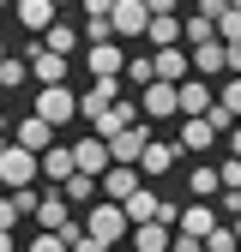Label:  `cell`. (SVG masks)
<instances>
[{
	"label": "cell",
	"mask_w": 241,
	"mask_h": 252,
	"mask_svg": "<svg viewBox=\"0 0 241 252\" xmlns=\"http://www.w3.org/2000/svg\"><path fill=\"white\" fill-rule=\"evenodd\" d=\"M0 60H6V42H0Z\"/></svg>",
	"instance_id": "cell-45"
},
{
	"label": "cell",
	"mask_w": 241,
	"mask_h": 252,
	"mask_svg": "<svg viewBox=\"0 0 241 252\" xmlns=\"http://www.w3.org/2000/svg\"><path fill=\"white\" fill-rule=\"evenodd\" d=\"M6 144H12V126H0V156H6Z\"/></svg>",
	"instance_id": "cell-41"
},
{
	"label": "cell",
	"mask_w": 241,
	"mask_h": 252,
	"mask_svg": "<svg viewBox=\"0 0 241 252\" xmlns=\"http://www.w3.org/2000/svg\"><path fill=\"white\" fill-rule=\"evenodd\" d=\"M145 36H151V54L157 48H181V18H151Z\"/></svg>",
	"instance_id": "cell-26"
},
{
	"label": "cell",
	"mask_w": 241,
	"mask_h": 252,
	"mask_svg": "<svg viewBox=\"0 0 241 252\" xmlns=\"http://www.w3.org/2000/svg\"><path fill=\"white\" fill-rule=\"evenodd\" d=\"M229 156H235V162H241V120L229 126Z\"/></svg>",
	"instance_id": "cell-40"
},
{
	"label": "cell",
	"mask_w": 241,
	"mask_h": 252,
	"mask_svg": "<svg viewBox=\"0 0 241 252\" xmlns=\"http://www.w3.org/2000/svg\"><path fill=\"white\" fill-rule=\"evenodd\" d=\"M109 12H115V0H84V24H109Z\"/></svg>",
	"instance_id": "cell-34"
},
{
	"label": "cell",
	"mask_w": 241,
	"mask_h": 252,
	"mask_svg": "<svg viewBox=\"0 0 241 252\" xmlns=\"http://www.w3.org/2000/svg\"><path fill=\"white\" fill-rule=\"evenodd\" d=\"M139 114H145V126H151V120H181L175 84H163V78H157V84H145V90H139Z\"/></svg>",
	"instance_id": "cell-7"
},
{
	"label": "cell",
	"mask_w": 241,
	"mask_h": 252,
	"mask_svg": "<svg viewBox=\"0 0 241 252\" xmlns=\"http://www.w3.org/2000/svg\"><path fill=\"white\" fill-rule=\"evenodd\" d=\"M139 120H145V114H139V102H127V96H120V102H115V108H109V114H103L97 126H90V132H97V138L109 144L115 132H127V126H139Z\"/></svg>",
	"instance_id": "cell-12"
},
{
	"label": "cell",
	"mask_w": 241,
	"mask_h": 252,
	"mask_svg": "<svg viewBox=\"0 0 241 252\" xmlns=\"http://www.w3.org/2000/svg\"><path fill=\"white\" fill-rule=\"evenodd\" d=\"M175 6H181V0H145V12H151V18H175Z\"/></svg>",
	"instance_id": "cell-38"
},
{
	"label": "cell",
	"mask_w": 241,
	"mask_h": 252,
	"mask_svg": "<svg viewBox=\"0 0 241 252\" xmlns=\"http://www.w3.org/2000/svg\"><path fill=\"white\" fill-rule=\"evenodd\" d=\"M120 78H127V84H157V66H151V54H127V72H120Z\"/></svg>",
	"instance_id": "cell-28"
},
{
	"label": "cell",
	"mask_w": 241,
	"mask_h": 252,
	"mask_svg": "<svg viewBox=\"0 0 241 252\" xmlns=\"http://www.w3.org/2000/svg\"><path fill=\"white\" fill-rule=\"evenodd\" d=\"M30 114H37V120H48L54 132H60L67 120H79V96H73V84H54V90H42V96H37V108H30Z\"/></svg>",
	"instance_id": "cell-4"
},
{
	"label": "cell",
	"mask_w": 241,
	"mask_h": 252,
	"mask_svg": "<svg viewBox=\"0 0 241 252\" xmlns=\"http://www.w3.org/2000/svg\"><path fill=\"white\" fill-rule=\"evenodd\" d=\"M217 42H241V12H223L217 18Z\"/></svg>",
	"instance_id": "cell-32"
},
{
	"label": "cell",
	"mask_w": 241,
	"mask_h": 252,
	"mask_svg": "<svg viewBox=\"0 0 241 252\" xmlns=\"http://www.w3.org/2000/svg\"><path fill=\"white\" fill-rule=\"evenodd\" d=\"M12 12L24 30H48L54 24V0H12Z\"/></svg>",
	"instance_id": "cell-22"
},
{
	"label": "cell",
	"mask_w": 241,
	"mask_h": 252,
	"mask_svg": "<svg viewBox=\"0 0 241 252\" xmlns=\"http://www.w3.org/2000/svg\"><path fill=\"white\" fill-rule=\"evenodd\" d=\"M120 210H127V222H133V228H145V222H163V198L151 192V186H139V192L120 204Z\"/></svg>",
	"instance_id": "cell-16"
},
{
	"label": "cell",
	"mask_w": 241,
	"mask_h": 252,
	"mask_svg": "<svg viewBox=\"0 0 241 252\" xmlns=\"http://www.w3.org/2000/svg\"><path fill=\"white\" fill-rule=\"evenodd\" d=\"M84 72L90 78H120V72H127V48H120V42H90L84 48Z\"/></svg>",
	"instance_id": "cell-8"
},
{
	"label": "cell",
	"mask_w": 241,
	"mask_h": 252,
	"mask_svg": "<svg viewBox=\"0 0 241 252\" xmlns=\"http://www.w3.org/2000/svg\"><path fill=\"white\" fill-rule=\"evenodd\" d=\"M151 138H157V132H151V126L139 120V126H127V132H115L109 138V162L115 168H139V156H145V144Z\"/></svg>",
	"instance_id": "cell-5"
},
{
	"label": "cell",
	"mask_w": 241,
	"mask_h": 252,
	"mask_svg": "<svg viewBox=\"0 0 241 252\" xmlns=\"http://www.w3.org/2000/svg\"><path fill=\"white\" fill-rule=\"evenodd\" d=\"M175 162H181V144L175 138H151L145 156H139V174H169Z\"/></svg>",
	"instance_id": "cell-14"
},
{
	"label": "cell",
	"mask_w": 241,
	"mask_h": 252,
	"mask_svg": "<svg viewBox=\"0 0 241 252\" xmlns=\"http://www.w3.org/2000/svg\"><path fill=\"white\" fill-rule=\"evenodd\" d=\"M205 252H241V240H235V228H229V222H217V228L205 234Z\"/></svg>",
	"instance_id": "cell-30"
},
{
	"label": "cell",
	"mask_w": 241,
	"mask_h": 252,
	"mask_svg": "<svg viewBox=\"0 0 241 252\" xmlns=\"http://www.w3.org/2000/svg\"><path fill=\"white\" fill-rule=\"evenodd\" d=\"M175 102H181V120H205L217 96H211L205 78H181V84H175Z\"/></svg>",
	"instance_id": "cell-11"
},
{
	"label": "cell",
	"mask_w": 241,
	"mask_h": 252,
	"mask_svg": "<svg viewBox=\"0 0 241 252\" xmlns=\"http://www.w3.org/2000/svg\"><path fill=\"white\" fill-rule=\"evenodd\" d=\"M84 234H90V240H103V246H115L120 234H133V222H127V210H120V204L103 198V204H90V210H84Z\"/></svg>",
	"instance_id": "cell-1"
},
{
	"label": "cell",
	"mask_w": 241,
	"mask_h": 252,
	"mask_svg": "<svg viewBox=\"0 0 241 252\" xmlns=\"http://www.w3.org/2000/svg\"><path fill=\"white\" fill-rule=\"evenodd\" d=\"M199 42H217V24L199 18V12H187V18H181V48H199Z\"/></svg>",
	"instance_id": "cell-24"
},
{
	"label": "cell",
	"mask_w": 241,
	"mask_h": 252,
	"mask_svg": "<svg viewBox=\"0 0 241 252\" xmlns=\"http://www.w3.org/2000/svg\"><path fill=\"white\" fill-rule=\"evenodd\" d=\"M193 12H199V18H211V24H217V18L229 12V0H199V6H193Z\"/></svg>",
	"instance_id": "cell-36"
},
{
	"label": "cell",
	"mask_w": 241,
	"mask_h": 252,
	"mask_svg": "<svg viewBox=\"0 0 241 252\" xmlns=\"http://www.w3.org/2000/svg\"><path fill=\"white\" fill-rule=\"evenodd\" d=\"M42 174V156H30L18 144H6V156H0V180H6V192H30Z\"/></svg>",
	"instance_id": "cell-2"
},
{
	"label": "cell",
	"mask_w": 241,
	"mask_h": 252,
	"mask_svg": "<svg viewBox=\"0 0 241 252\" xmlns=\"http://www.w3.org/2000/svg\"><path fill=\"white\" fill-rule=\"evenodd\" d=\"M211 228H217V204H187L175 222V234H193V240H205Z\"/></svg>",
	"instance_id": "cell-18"
},
{
	"label": "cell",
	"mask_w": 241,
	"mask_h": 252,
	"mask_svg": "<svg viewBox=\"0 0 241 252\" xmlns=\"http://www.w3.org/2000/svg\"><path fill=\"white\" fill-rule=\"evenodd\" d=\"M217 216H241V192H217Z\"/></svg>",
	"instance_id": "cell-37"
},
{
	"label": "cell",
	"mask_w": 241,
	"mask_h": 252,
	"mask_svg": "<svg viewBox=\"0 0 241 252\" xmlns=\"http://www.w3.org/2000/svg\"><path fill=\"white\" fill-rule=\"evenodd\" d=\"M42 174L54 180V192H60V186H67V180L79 174V168H73V144H54V150L42 156Z\"/></svg>",
	"instance_id": "cell-21"
},
{
	"label": "cell",
	"mask_w": 241,
	"mask_h": 252,
	"mask_svg": "<svg viewBox=\"0 0 241 252\" xmlns=\"http://www.w3.org/2000/svg\"><path fill=\"white\" fill-rule=\"evenodd\" d=\"M187 192H193L199 204H211V198H217V192H223V180H217V162H211V168H187Z\"/></svg>",
	"instance_id": "cell-23"
},
{
	"label": "cell",
	"mask_w": 241,
	"mask_h": 252,
	"mask_svg": "<svg viewBox=\"0 0 241 252\" xmlns=\"http://www.w3.org/2000/svg\"><path fill=\"white\" fill-rule=\"evenodd\" d=\"M24 252H73V246H67V240H60V234H37V240H30V246H24Z\"/></svg>",
	"instance_id": "cell-35"
},
{
	"label": "cell",
	"mask_w": 241,
	"mask_h": 252,
	"mask_svg": "<svg viewBox=\"0 0 241 252\" xmlns=\"http://www.w3.org/2000/svg\"><path fill=\"white\" fill-rule=\"evenodd\" d=\"M73 252H109V246H103V240H90V234H79V240H73Z\"/></svg>",
	"instance_id": "cell-39"
},
{
	"label": "cell",
	"mask_w": 241,
	"mask_h": 252,
	"mask_svg": "<svg viewBox=\"0 0 241 252\" xmlns=\"http://www.w3.org/2000/svg\"><path fill=\"white\" fill-rule=\"evenodd\" d=\"M67 72H73V60H60V54H37V60H30V78H37L42 90H54V84H67Z\"/></svg>",
	"instance_id": "cell-17"
},
{
	"label": "cell",
	"mask_w": 241,
	"mask_h": 252,
	"mask_svg": "<svg viewBox=\"0 0 241 252\" xmlns=\"http://www.w3.org/2000/svg\"><path fill=\"white\" fill-rule=\"evenodd\" d=\"M42 48H48V54H60V60H73V54L84 48V30H79V24H60V18H54V24L42 30Z\"/></svg>",
	"instance_id": "cell-13"
},
{
	"label": "cell",
	"mask_w": 241,
	"mask_h": 252,
	"mask_svg": "<svg viewBox=\"0 0 241 252\" xmlns=\"http://www.w3.org/2000/svg\"><path fill=\"white\" fill-rule=\"evenodd\" d=\"M109 30H115V42L127 48L139 42L145 30H151V12H145V0H115V12H109Z\"/></svg>",
	"instance_id": "cell-3"
},
{
	"label": "cell",
	"mask_w": 241,
	"mask_h": 252,
	"mask_svg": "<svg viewBox=\"0 0 241 252\" xmlns=\"http://www.w3.org/2000/svg\"><path fill=\"white\" fill-rule=\"evenodd\" d=\"M217 108H223L229 120H241V78H223V90H217Z\"/></svg>",
	"instance_id": "cell-31"
},
{
	"label": "cell",
	"mask_w": 241,
	"mask_h": 252,
	"mask_svg": "<svg viewBox=\"0 0 241 252\" xmlns=\"http://www.w3.org/2000/svg\"><path fill=\"white\" fill-rule=\"evenodd\" d=\"M187 60H193V78H223V42H199V48H187Z\"/></svg>",
	"instance_id": "cell-20"
},
{
	"label": "cell",
	"mask_w": 241,
	"mask_h": 252,
	"mask_svg": "<svg viewBox=\"0 0 241 252\" xmlns=\"http://www.w3.org/2000/svg\"><path fill=\"white\" fill-rule=\"evenodd\" d=\"M97 186H103V180H90V174H73L67 186H60V198H67V204H97Z\"/></svg>",
	"instance_id": "cell-27"
},
{
	"label": "cell",
	"mask_w": 241,
	"mask_h": 252,
	"mask_svg": "<svg viewBox=\"0 0 241 252\" xmlns=\"http://www.w3.org/2000/svg\"><path fill=\"white\" fill-rule=\"evenodd\" d=\"M30 78V66H24V54H6V60H0V90H18Z\"/></svg>",
	"instance_id": "cell-29"
},
{
	"label": "cell",
	"mask_w": 241,
	"mask_h": 252,
	"mask_svg": "<svg viewBox=\"0 0 241 252\" xmlns=\"http://www.w3.org/2000/svg\"><path fill=\"white\" fill-rule=\"evenodd\" d=\"M0 252H12V234H0Z\"/></svg>",
	"instance_id": "cell-42"
},
{
	"label": "cell",
	"mask_w": 241,
	"mask_h": 252,
	"mask_svg": "<svg viewBox=\"0 0 241 252\" xmlns=\"http://www.w3.org/2000/svg\"><path fill=\"white\" fill-rule=\"evenodd\" d=\"M169 240H175V228H163V222L133 228V246H139V252H169Z\"/></svg>",
	"instance_id": "cell-25"
},
{
	"label": "cell",
	"mask_w": 241,
	"mask_h": 252,
	"mask_svg": "<svg viewBox=\"0 0 241 252\" xmlns=\"http://www.w3.org/2000/svg\"><path fill=\"white\" fill-rule=\"evenodd\" d=\"M229 12H241V0H229Z\"/></svg>",
	"instance_id": "cell-44"
},
{
	"label": "cell",
	"mask_w": 241,
	"mask_h": 252,
	"mask_svg": "<svg viewBox=\"0 0 241 252\" xmlns=\"http://www.w3.org/2000/svg\"><path fill=\"white\" fill-rule=\"evenodd\" d=\"M18 222H24V216H18V204H12V192H6V198H0V234H12Z\"/></svg>",
	"instance_id": "cell-33"
},
{
	"label": "cell",
	"mask_w": 241,
	"mask_h": 252,
	"mask_svg": "<svg viewBox=\"0 0 241 252\" xmlns=\"http://www.w3.org/2000/svg\"><path fill=\"white\" fill-rule=\"evenodd\" d=\"M115 102H120V78H97V84H90L84 96H79V120H90V126H97Z\"/></svg>",
	"instance_id": "cell-10"
},
{
	"label": "cell",
	"mask_w": 241,
	"mask_h": 252,
	"mask_svg": "<svg viewBox=\"0 0 241 252\" xmlns=\"http://www.w3.org/2000/svg\"><path fill=\"white\" fill-rule=\"evenodd\" d=\"M139 186H145V174H139V168H109V174H103V192H109V204H127Z\"/></svg>",
	"instance_id": "cell-19"
},
{
	"label": "cell",
	"mask_w": 241,
	"mask_h": 252,
	"mask_svg": "<svg viewBox=\"0 0 241 252\" xmlns=\"http://www.w3.org/2000/svg\"><path fill=\"white\" fill-rule=\"evenodd\" d=\"M0 12H6V0H0Z\"/></svg>",
	"instance_id": "cell-46"
},
{
	"label": "cell",
	"mask_w": 241,
	"mask_h": 252,
	"mask_svg": "<svg viewBox=\"0 0 241 252\" xmlns=\"http://www.w3.org/2000/svg\"><path fill=\"white\" fill-rule=\"evenodd\" d=\"M229 228H235V240H241V216H235V222H229Z\"/></svg>",
	"instance_id": "cell-43"
},
{
	"label": "cell",
	"mask_w": 241,
	"mask_h": 252,
	"mask_svg": "<svg viewBox=\"0 0 241 252\" xmlns=\"http://www.w3.org/2000/svg\"><path fill=\"white\" fill-rule=\"evenodd\" d=\"M73 168L79 174H90V180H103L115 162H109V144L97 138V132H84V138H73Z\"/></svg>",
	"instance_id": "cell-6"
},
{
	"label": "cell",
	"mask_w": 241,
	"mask_h": 252,
	"mask_svg": "<svg viewBox=\"0 0 241 252\" xmlns=\"http://www.w3.org/2000/svg\"><path fill=\"white\" fill-rule=\"evenodd\" d=\"M12 144L30 150V156H48V150H54V126L37 120V114H24V120H12Z\"/></svg>",
	"instance_id": "cell-9"
},
{
	"label": "cell",
	"mask_w": 241,
	"mask_h": 252,
	"mask_svg": "<svg viewBox=\"0 0 241 252\" xmlns=\"http://www.w3.org/2000/svg\"><path fill=\"white\" fill-rule=\"evenodd\" d=\"M151 66H157V78H163V84L193 78V60H187V48H157V54H151Z\"/></svg>",
	"instance_id": "cell-15"
}]
</instances>
